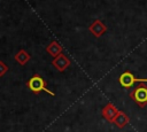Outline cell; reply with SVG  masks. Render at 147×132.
<instances>
[{
    "instance_id": "6da1fadb",
    "label": "cell",
    "mask_w": 147,
    "mask_h": 132,
    "mask_svg": "<svg viewBox=\"0 0 147 132\" xmlns=\"http://www.w3.org/2000/svg\"><path fill=\"white\" fill-rule=\"evenodd\" d=\"M131 99L141 108L145 107L147 103V85L145 83L139 84L136 88H133L130 93Z\"/></svg>"
},
{
    "instance_id": "ba28073f",
    "label": "cell",
    "mask_w": 147,
    "mask_h": 132,
    "mask_svg": "<svg viewBox=\"0 0 147 132\" xmlns=\"http://www.w3.org/2000/svg\"><path fill=\"white\" fill-rule=\"evenodd\" d=\"M47 52L52 55V56H54V59L56 57V56H59L60 54H61V52H62V47H61V45L59 44V42H56V41H52L48 46H47Z\"/></svg>"
},
{
    "instance_id": "8992f818",
    "label": "cell",
    "mask_w": 147,
    "mask_h": 132,
    "mask_svg": "<svg viewBox=\"0 0 147 132\" xmlns=\"http://www.w3.org/2000/svg\"><path fill=\"white\" fill-rule=\"evenodd\" d=\"M134 79H136V77H134L130 71L123 72V73L119 76V78H118L119 84H121L123 87H125V88H130V87L136 83Z\"/></svg>"
},
{
    "instance_id": "30bf717a",
    "label": "cell",
    "mask_w": 147,
    "mask_h": 132,
    "mask_svg": "<svg viewBox=\"0 0 147 132\" xmlns=\"http://www.w3.org/2000/svg\"><path fill=\"white\" fill-rule=\"evenodd\" d=\"M7 70H8V67L2 61H0V77H2L7 72Z\"/></svg>"
},
{
    "instance_id": "9c48e42d",
    "label": "cell",
    "mask_w": 147,
    "mask_h": 132,
    "mask_svg": "<svg viewBox=\"0 0 147 132\" xmlns=\"http://www.w3.org/2000/svg\"><path fill=\"white\" fill-rule=\"evenodd\" d=\"M15 60H16V62L20 63L21 65H24V64L30 60V54H29L26 51L21 49L20 52H17V53L15 54Z\"/></svg>"
},
{
    "instance_id": "52a82bcc",
    "label": "cell",
    "mask_w": 147,
    "mask_h": 132,
    "mask_svg": "<svg viewBox=\"0 0 147 132\" xmlns=\"http://www.w3.org/2000/svg\"><path fill=\"white\" fill-rule=\"evenodd\" d=\"M129 122H130L129 116H127L126 114H124L123 111H119V112L117 114V116L115 117V119H114V122H113V123H114L117 127L122 129V127H124L125 125H127V124H129Z\"/></svg>"
},
{
    "instance_id": "7a4b0ae2",
    "label": "cell",
    "mask_w": 147,
    "mask_h": 132,
    "mask_svg": "<svg viewBox=\"0 0 147 132\" xmlns=\"http://www.w3.org/2000/svg\"><path fill=\"white\" fill-rule=\"evenodd\" d=\"M28 87H29L34 94H38L39 92L45 91V92H47V93L51 94V95H55L54 92H52V91H49L48 88H46V83H45L44 78H42L41 76H39V75H33V76L28 80Z\"/></svg>"
},
{
    "instance_id": "3957f363",
    "label": "cell",
    "mask_w": 147,
    "mask_h": 132,
    "mask_svg": "<svg viewBox=\"0 0 147 132\" xmlns=\"http://www.w3.org/2000/svg\"><path fill=\"white\" fill-rule=\"evenodd\" d=\"M88 30H90V32H91L94 37L99 38V37H101V36L107 31V26H106V24H103V22H101L100 20H95V21L88 26Z\"/></svg>"
},
{
    "instance_id": "5b68a950",
    "label": "cell",
    "mask_w": 147,
    "mask_h": 132,
    "mask_svg": "<svg viewBox=\"0 0 147 132\" xmlns=\"http://www.w3.org/2000/svg\"><path fill=\"white\" fill-rule=\"evenodd\" d=\"M52 64H53V67H55V69L57 71H63L70 65V60L65 55L60 54L52 61Z\"/></svg>"
},
{
    "instance_id": "277c9868",
    "label": "cell",
    "mask_w": 147,
    "mask_h": 132,
    "mask_svg": "<svg viewBox=\"0 0 147 132\" xmlns=\"http://www.w3.org/2000/svg\"><path fill=\"white\" fill-rule=\"evenodd\" d=\"M101 112H102V116H103L108 122L113 123L114 119H115V117H116L117 114L119 112V110H118L113 103H108V104H106V106L103 107V109H102Z\"/></svg>"
}]
</instances>
